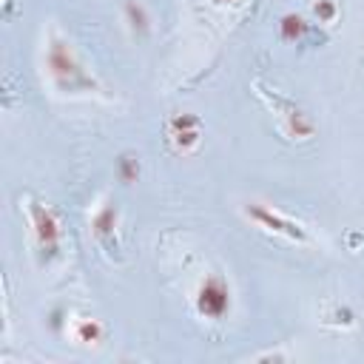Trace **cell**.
I'll return each mask as SVG.
<instances>
[{
    "label": "cell",
    "instance_id": "cell-1",
    "mask_svg": "<svg viewBox=\"0 0 364 364\" xmlns=\"http://www.w3.org/2000/svg\"><path fill=\"white\" fill-rule=\"evenodd\" d=\"M43 63H46V74H48L51 85L60 94H88V91L97 88L94 74L82 65V60L77 57L74 46L68 40L57 37V34L48 37Z\"/></svg>",
    "mask_w": 364,
    "mask_h": 364
},
{
    "label": "cell",
    "instance_id": "cell-7",
    "mask_svg": "<svg viewBox=\"0 0 364 364\" xmlns=\"http://www.w3.org/2000/svg\"><path fill=\"white\" fill-rule=\"evenodd\" d=\"M74 338L82 344H97L102 338V324L97 318H77L74 321Z\"/></svg>",
    "mask_w": 364,
    "mask_h": 364
},
{
    "label": "cell",
    "instance_id": "cell-10",
    "mask_svg": "<svg viewBox=\"0 0 364 364\" xmlns=\"http://www.w3.org/2000/svg\"><path fill=\"white\" fill-rule=\"evenodd\" d=\"M313 11H316V17H318V20L330 23V20L336 17V3H333V0H318V3L313 6Z\"/></svg>",
    "mask_w": 364,
    "mask_h": 364
},
{
    "label": "cell",
    "instance_id": "cell-11",
    "mask_svg": "<svg viewBox=\"0 0 364 364\" xmlns=\"http://www.w3.org/2000/svg\"><path fill=\"white\" fill-rule=\"evenodd\" d=\"M119 168H122V179H125V182H131V179L136 176V171H139V165H136V159H131V156H122V162H119Z\"/></svg>",
    "mask_w": 364,
    "mask_h": 364
},
{
    "label": "cell",
    "instance_id": "cell-4",
    "mask_svg": "<svg viewBox=\"0 0 364 364\" xmlns=\"http://www.w3.org/2000/svg\"><path fill=\"white\" fill-rule=\"evenodd\" d=\"M31 228H34V242H37L40 256L54 259L60 253V239H63L54 210H48L46 205H31Z\"/></svg>",
    "mask_w": 364,
    "mask_h": 364
},
{
    "label": "cell",
    "instance_id": "cell-6",
    "mask_svg": "<svg viewBox=\"0 0 364 364\" xmlns=\"http://www.w3.org/2000/svg\"><path fill=\"white\" fill-rule=\"evenodd\" d=\"M117 225H119V210H117V205H102V208L91 216L94 236H97L102 245H108V247L117 242Z\"/></svg>",
    "mask_w": 364,
    "mask_h": 364
},
{
    "label": "cell",
    "instance_id": "cell-8",
    "mask_svg": "<svg viewBox=\"0 0 364 364\" xmlns=\"http://www.w3.org/2000/svg\"><path fill=\"white\" fill-rule=\"evenodd\" d=\"M125 20H128V26H131L136 34H145V31L151 28V20H148L142 3H136V0H128V3H125Z\"/></svg>",
    "mask_w": 364,
    "mask_h": 364
},
{
    "label": "cell",
    "instance_id": "cell-9",
    "mask_svg": "<svg viewBox=\"0 0 364 364\" xmlns=\"http://www.w3.org/2000/svg\"><path fill=\"white\" fill-rule=\"evenodd\" d=\"M304 28H307V26H304V17H301V14H284L282 23H279V31H282L284 40H296V37H301Z\"/></svg>",
    "mask_w": 364,
    "mask_h": 364
},
{
    "label": "cell",
    "instance_id": "cell-3",
    "mask_svg": "<svg viewBox=\"0 0 364 364\" xmlns=\"http://www.w3.org/2000/svg\"><path fill=\"white\" fill-rule=\"evenodd\" d=\"M193 304H196V313L202 318H222L230 310V287H228V282L222 276H216V273L205 276L199 290H196Z\"/></svg>",
    "mask_w": 364,
    "mask_h": 364
},
{
    "label": "cell",
    "instance_id": "cell-5",
    "mask_svg": "<svg viewBox=\"0 0 364 364\" xmlns=\"http://www.w3.org/2000/svg\"><path fill=\"white\" fill-rule=\"evenodd\" d=\"M171 139L179 151H191L199 142V119L193 114H179L171 119Z\"/></svg>",
    "mask_w": 364,
    "mask_h": 364
},
{
    "label": "cell",
    "instance_id": "cell-2",
    "mask_svg": "<svg viewBox=\"0 0 364 364\" xmlns=\"http://www.w3.org/2000/svg\"><path fill=\"white\" fill-rule=\"evenodd\" d=\"M245 216H247L250 222H256L259 228H264V230H270V233H279V236H284V239H290V242H299V245H307V242H310L307 233H304V228H301L299 222L282 216L279 210H270V208L262 205V202H247V205H245Z\"/></svg>",
    "mask_w": 364,
    "mask_h": 364
},
{
    "label": "cell",
    "instance_id": "cell-12",
    "mask_svg": "<svg viewBox=\"0 0 364 364\" xmlns=\"http://www.w3.org/2000/svg\"><path fill=\"white\" fill-rule=\"evenodd\" d=\"M219 3H239V0H219Z\"/></svg>",
    "mask_w": 364,
    "mask_h": 364
}]
</instances>
